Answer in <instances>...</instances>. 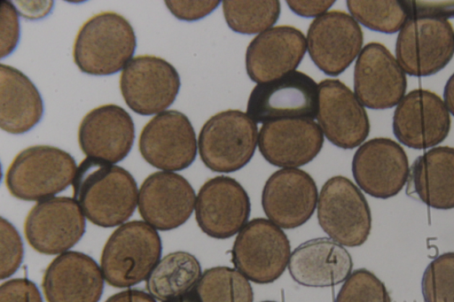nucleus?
Here are the masks:
<instances>
[{
	"label": "nucleus",
	"mask_w": 454,
	"mask_h": 302,
	"mask_svg": "<svg viewBox=\"0 0 454 302\" xmlns=\"http://www.w3.org/2000/svg\"><path fill=\"white\" fill-rule=\"evenodd\" d=\"M72 185L73 198L84 216L99 227L125 223L137 205L134 177L113 163L87 157L78 166Z\"/></svg>",
	"instance_id": "f257e3e1"
},
{
	"label": "nucleus",
	"mask_w": 454,
	"mask_h": 302,
	"mask_svg": "<svg viewBox=\"0 0 454 302\" xmlns=\"http://www.w3.org/2000/svg\"><path fill=\"white\" fill-rule=\"evenodd\" d=\"M137 38L130 23L114 12L90 18L79 29L73 57L80 71L103 76L118 73L132 59Z\"/></svg>",
	"instance_id": "f03ea898"
},
{
	"label": "nucleus",
	"mask_w": 454,
	"mask_h": 302,
	"mask_svg": "<svg viewBox=\"0 0 454 302\" xmlns=\"http://www.w3.org/2000/svg\"><path fill=\"white\" fill-rule=\"evenodd\" d=\"M161 240L155 228L142 221L120 225L105 244L100 268L105 281L128 288L147 279L160 259Z\"/></svg>",
	"instance_id": "7ed1b4c3"
},
{
	"label": "nucleus",
	"mask_w": 454,
	"mask_h": 302,
	"mask_svg": "<svg viewBox=\"0 0 454 302\" xmlns=\"http://www.w3.org/2000/svg\"><path fill=\"white\" fill-rule=\"evenodd\" d=\"M77 170L74 159L50 145L30 146L19 152L5 173V185L16 198L42 201L73 183Z\"/></svg>",
	"instance_id": "20e7f679"
},
{
	"label": "nucleus",
	"mask_w": 454,
	"mask_h": 302,
	"mask_svg": "<svg viewBox=\"0 0 454 302\" xmlns=\"http://www.w3.org/2000/svg\"><path fill=\"white\" fill-rule=\"evenodd\" d=\"M258 128L247 113L227 110L210 117L202 126L198 148L202 162L217 173H231L253 158Z\"/></svg>",
	"instance_id": "39448f33"
},
{
	"label": "nucleus",
	"mask_w": 454,
	"mask_h": 302,
	"mask_svg": "<svg viewBox=\"0 0 454 302\" xmlns=\"http://www.w3.org/2000/svg\"><path fill=\"white\" fill-rule=\"evenodd\" d=\"M291 257L290 242L280 227L264 218L248 221L239 232L231 250L235 268L249 281L265 284L276 281Z\"/></svg>",
	"instance_id": "423d86ee"
},
{
	"label": "nucleus",
	"mask_w": 454,
	"mask_h": 302,
	"mask_svg": "<svg viewBox=\"0 0 454 302\" xmlns=\"http://www.w3.org/2000/svg\"><path fill=\"white\" fill-rule=\"evenodd\" d=\"M317 220L322 229L341 245L355 247L367 240L372 228L369 205L347 177L328 179L318 195Z\"/></svg>",
	"instance_id": "0eeeda50"
},
{
	"label": "nucleus",
	"mask_w": 454,
	"mask_h": 302,
	"mask_svg": "<svg viewBox=\"0 0 454 302\" xmlns=\"http://www.w3.org/2000/svg\"><path fill=\"white\" fill-rule=\"evenodd\" d=\"M454 54V31L442 17L409 18L400 30L395 56L401 67L412 76H429L438 73Z\"/></svg>",
	"instance_id": "6e6552de"
},
{
	"label": "nucleus",
	"mask_w": 454,
	"mask_h": 302,
	"mask_svg": "<svg viewBox=\"0 0 454 302\" xmlns=\"http://www.w3.org/2000/svg\"><path fill=\"white\" fill-rule=\"evenodd\" d=\"M318 112V85L304 73L290 72L258 83L251 91L247 116L255 123L286 119L313 120Z\"/></svg>",
	"instance_id": "1a4fd4ad"
},
{
	"label": "nucleus",
	"mask_w": 454,
	"mask_h": 302,
	"mask_svg": "<svg viewBox=\"0 0 454 302\" xmlns=\"http://www.w3.org/2000/svg\"><path fill=\"white\" fill-rule=\"evenodd\" d=\"M180 85L176 68L167 60L152 55L133 58L120 77L125 103L140 115L164 112L174 103Z\"/></svg>",
	"instance_id": "9d476101"
},
{
	"label": "nucleus",
	"mask_w": 454,
	"mask_h": 302,
	"mask_svg": "<svg viewBox=\"0 0 454 302\" xmlns=\"http://www.w3.org/2000/svg\"><path fill=\"white\" fill-rule=\"evenodd\" d=\"M144 159L162 171L187 168L197 155L194 128L185 114L176 110L160 112L143 128L138 140Z\"/></svg>",
	"instance_id": "9b49d317"
},
{
	"label": "nucleus",
	"mask_w": 454,
	"mask_h": 302,
	"mask_svg": "<svg viewBox=\"0 0 454 302\" xmlns=\"http://www.w3.org/2000/svg\"><path fill=\"white\" fill-rule=\"evenodd\" d=\"M85 227V216L74 198L52 197L32 207L25 220L24 233L34 250L54 255L76 244Z\"/></svg>",
	"instance_id": "f8f14e48"
},
{
	"label": "nucleus",
	"mask_w": 454,
	"mask_h": 302,
	"mask_svg": "<svg viewBox=\"0 0 454 302\" xmlns=\"http://www.w3.org/2000/svg\"><path fill=\"white\" fill-rule=\"evenodd\" d=\"M306 41L309 55L317 68L326 75L337 76L361 52L364 35L351 15L330 11L310 23Z\"/></svg>",
	"instance_id": "ddd939ff"
},
{
	"label": "nucleus",
	"mask_w": 454,
	"mask_h": 302,
	"mask_svg": "<svg viewBox=\"0 0 454 302\" xmlns=\"http://www.w3.org/2000/svg\"><path fill=\"white\" fill-rule=\"evenodd\" d=\"M352 174L368 195L389 198L397 195L410 175L409 160L400 144L389 138H372L355 152Z\"/></svg>",
	"instance_id": "4468645a"
},
{
	"label": "nucleus",
	"mask_w": 454,
	"mask_h": 302,
	"mask_svg": "<svg viewBox=\"0 0 454 302\" xmlns=\"http://www.w3.org/2000/svg\"><path fill=\"white\" fill-rule=\"evenodd\" d=\"M194 210L197 223L205 234L224 239L239 233L248 222L251 204L238 181L218 175L201 186Z\"/></svg>",
	"instance_id": "2eb2a0df"
},
{
	"label": "nucleus",
	"mask_w": 454,
	"mask_h": 302,
	"mask_svg": "<svg viewBox=\"0 0 454 302\" xmlns=\"http://www.w3.org/2000/svg\"><path fill=\"white\" fill-rule=\"evenodd\" d=\"M406 87L404 71L383 44L372 42L362 49L355 65L354 89L364 106L394 107L404 97Z\"/></svg>",
	"instance_id": "dca6fc26"
},
{
	"label": "nucleus",
	"mask_w": 454,
	"mask_h": 302,
	"mask_svg": "<svg viewBox=\"0 0 454 302\" xmlns=\"http://www.w3.org/2000/svg\"><path fill=\"white\" fill-rule=\"evenodd\" d=\"M450 128L444 102L434 92L418 89L398 103L393 116V132L400 143L416 150L442 143Z\"/></svg>",
	"instance_id": "f3484780"
},
{
	"label": "nucleus",
	"mask_w": 454,
	"mask_h": 302,
	"mask_svg": "<svg viewBox=\"0 0 454 302\" xmlns=\"http://www.w3.org/2000/svg\"><path fill=\"white\" fill-rule=\"evenodd\" d=\"M317 119L326 138L342 149L357 147L370 132L364 105L339 80L326 79L319 82Z\"/></svg>",
	"instance_id": "a211bd4d"
},
{
	"label": "nucleus",
	"mask_w": 454,
	"mask_h": 302,
	"mask_svg": "<svg viewBox=\"0 0 454 302\" xmlns=\"http://www.w3.org/2000/svg\"><path fill=\"white\" fill-rule=\"evenodd\" d=\"M196 195L182 175L159 171L147 176L138 191L137 208L144 221L156 230H170L192 215Z\"/></svg>",
	"instance_id": "6ab92c4d"
},
{
	"label": "nucleus",
	"mask_w": 454,
	"mask_h": 302,
	"mask_svg": "<svg viewBox=\"0 0 454 302\" xmlns=\"http://www.w3.org/2000/svg\"><path fill=\"white\" fill-rule=\"evenodd\" d=\"M315 181L299 168H282L266 181L262 205L270 221L281 228L292 229L304 224L317 206Z\"/></svg>",
	"instance_id": "aec40b11"
},
{
	"label": "nucleus",
	"mask_w": 454,
	"mask_h": 302,
	"mask_svg": "<svg viewBox=\"0 0 454 302\" xmlns=\"http://www.w3.org/2000/svg\"><path fill=\"white\" fill-rule=\"evenodd\" d=\"M324 144V133L314 120L286 119L264 123L258 147L271 165L296 168L313 160Z\"/></svg>",
	"instance_id": "412c9836"
},
{
	"label": "nucleus",
	"mask_w": 454,
	"mask_h": 302,
	"mask_svg": "<svg viewBox=\"0 0 454 302\" xmlns=\"http://www.w3.org/2000/svg\"><path fill=\"white\" fill-rule=\"evenodd\" d=\"M135 139V125L122 107L103 105L90 111L78 128V142L88 157L115 164L127 157Z\"/></svg>",
	"instance_id": "4be33fe9"
},
{
	"label": "nucleus",
	"mask_w": 454,
	"mask_h": 302,
	"mask_svg": "<svg viewBox=\"0 0 454 302\" xmlns=\"http://www.w3.org/2000/svg\"><path fill=\"white\" fill-rule=\"evenodd\" d=\"M307 49L303 33L291 26L273 27L257 35L246 51V69L258 83L279 78L301 62Z\"/></svg>",
	"instance_id": "5701e85b"
},
{
	"label": "nucleus",
	"mask_w": 454,
	"mask_h": 302,
	"mask_svg": "<svg viewBox=\"0 0 454 302\" xmlns=\"http://www.w3.org/2000/svg\"><path fill=\"white\" fill-rule=\"evenodd\" d=\"M104 281L101 268L92 258L68 251L49 264L42 287L47 302H98Z\"/></svg>",
	"instance_id": "b1692460"
},
{
	"label": "nucleus",
	"mask_w": 454,
	"mask_h": 302,
	"mask_svg": "<svg viewBox=\"0 0 454 302\" xmlns=\"http://www.w3.org/2000/svg\"><path fill=\"white\" fill-rule=\"evenodd\" d=\"M353 261L349 252L327 237L310 239L291 253L288 269L293 279L308 287L337 285L350 275Z\"/></svg>",
	"instance_id": "393cba45"
},
{
	"label": "nucleus",
	"mask_w": 454,
	"mask_h": 302,
	"mask_svg": "<svg viewBox=\"0 0 454 302\" xmlns=\"http://www.w3.org/2000/svg\"><path fill=\"white\" fill-rule=\"evenodd\" d=\"M407 192L432 208H454V148L434 147L418 157L410 170Z\"/></svg>",
	"instance_id": "a878e982"
},
{
	"label": "nucleus",
	"mask_w": 454,
	"mask_h": 302,
	"mask_svg": "<svg viewBox=\"0 0 454 302\" xmlns=\"http://www.w3.org/2000/svg\"><path fill=\"white\" fill-rule=\"evenodd\" d=\"M43 114L42 97L31 80L17 68L0 65V127L10 134H23Z\"/></svg>",
	"instance_id": "bb28decb"
},
{
	"label": "nucleus",
	"mask_w": 454,
	"mask_h": 302,
	"mask_svg": "<svg viewBox=\"0 0 454 302\" xmlns=\"http://www.w3.org/2000/svg\"><path fill=\"white\" fill-rule=\"evenodd\" d=\"M201 275L195 256L187 252H173L159 260L145 280V287L155 299L164 301L192 290Z\"/></svg>",
	"instance_id": "cd10ccee"
},
{
	"label": "nucleus",
	"mask_w": 454,
	"mask_h": 302,
	"mask_svg": "<svg viewBox=\"0 0 454 302\" xmlns=\"http://www.w3.org/2000/svg\"><path fill=\"white\" fill-rule=\"evenodd\" d=\"M202 302H253L248 279L236 268L215 267L206 269L193 288Z\"/></svg>",
	"instance_id": "c85d7f7f"
},
{
	"label": "nucleus",
	"mask_w": 454,
	"mask_h": 302,
	"mask_svg": "<svg viewBox=\"0 0 454 302\" xmlns=\"http://www.w3.org/2000/svg\"><path fill=\"white\" fill-rule=\"evenodd\" d=\"M280 2L223 1V11L229 27L236 33L254 35L262 33L278 21Z\"/></svg>",
	"instance_id": "c756f323"
},
{
	"label": "nucleus",
	"mask_w": 454,
	"mask_h": 302,
	"mask_svg": "<svg viewBox=\"0 0 454 302\" xmlns=\"http://www.w3.org/2000/svg\"><path fill=\"white\" fill-rule=\"evenodd\" d=\"M351 16L365 27L385 34L402 29L410 16L406 4L400 1H347Z\"/></svg>",
	"instance_id": "7c9ffc66"
},
{
	"label": "nucleus",
	"mask_w": 454,
	"mask_h": 302,
	"mask_svg": "<svg viewBox=\"0 0 454 302\" xmlns=\"http://www.w3.org/2000/svg\"><path fill=\"white\" fill-rule=\"evenodd\" d=\"M421 290L426 302H454V252L442 253L428 264Z\"/></svg>",
	"instance_id": "2f4dec72"
},
{
	"label": "nucleus",
	"mask_w": 454,
	"mask_h": 302,
	"mask_svg": "<svg viewBox=\"0 0 454 302\" xmlns=\"http://www.w3.org/2000/svg\"><path fill=\"white\" fill-rule=\"evenodd\" d=\"M334 302H391L385 284L371 271H353L341 286Z\"/></svg>",
	"instance_id": "473e14b6"
},
{
	"label": "nucleus",
	"mask_w": 454,
	"mask_h": 302,
	"mask_svg": "<svg viewBox=\"0 0 454 302\" xmlns=\"http://www.w3.org/2000/svg\"><path fill=\"white\" fill-rule=\"evenodd\" d=\"M24 247L20 233L6 219L0 220V278L12 275L20 267Z\"/></svg>",
	"instance_id": "72a5a7b5"
},
{
	"label": "nucleus",
	"mask_w": 454,
	"mask_h": 302,
	"mask_svg": "<svg viewBox=\"0 0 454 302\" xmlns=\"http://www.w3.org/2000/svg\"><path fill=\"white\" fill-rule=\"evenodd\" d=\"M0 58L10 55L20 40L18 10L10 1L0 3Z\"/></svg>",
	"instance_id": "f704fd0d"
},
{
	"label": "nucleus",
	"mask_w": 454,
	"mask_h": 302,
	"mask_svg": "<svg viewBox=\"0 0 454 302\" xmlns=\"http://www.w3.org/2000/svg\"><path fill=\"white\" fill-rule=\"evenodd\" d=\"M0 302H43L36 285L27 278H14L0 286Z\"/></svg>",
	"instance_id": "c9c22d12"
},
{
	"label": "nucleus",
	"mask_w": 454,
	"mask_h": 302,
	"mask_svg": "<svg viewBox=\"0 0 454 302\" xmlns=\"http://www.w3.org/2000/svg\"><path fill=\"white\" fill-rule=\"evenodd\" d=\"M165 4L178 19L194 21L211 13L220 1H166Z\"/></svg>",
	"instance_id": "e433bc0d"
},
{
	"label": "nucleus",
	"mask_w": 454,
	"mask_h": 302,
	"mask_svg": "<svg viewBox=\"0 0 454 302\" xmlns=\"http://www.w3.org/2000/svg\"><path fill=\"white\" fill-rule=\"evenodd\" d=\"M334 4V1H286L288 7L297 15L304 18H317Z\"/></svg>",
	"instance_id": "4c0bfd02"
},
{
	"label": "nucleus",
	"mask_w": 454,
	"mask_h": 302,
	"mask_svg": "<svg viewBox=\"0 0 454 302\" xmlns=\"http://www.w3.org/2000/svg\"><path fill=\"white\" fill-rule=\"evenodd\" d=\"M18 12L30 19H39L48 14L52 8V1H16Z\"/></svg>",
	"instance_id": "58836bf2"
},
{
	"label": "nucleus",
	"mask_w": 454,
	"mask_h": 302,
	"mask_svg": "<svg viewBox=\"0 0 454 302\" xmlns=\"http://www.w3.org/2000/svg\"><path fill=\"white\" fill-rule=\"evenodd\" d=\"M105 302H156V300L144 290L129 289L112 295Z\"/></svg>",
	"instance_id": "ea45409f"
},
{
	"label": "nucleus",
	"mask_w": 454,
	"mask_h": 302,
	"mask_svg": "<svg viewBox=\"0 0 454 302\" xmlns=\"http://www.w3.org/2000/svg\"><path fill=\"white\" fill-rule=\"evenodd\" d=\"M443 98L448 111L454 116V74H452L445 84Z\"/></svg>",
	"instance_id": "a19ab883"
},
{
	"label": "nucleus",
	"mask_w": 454,
	"mask_h": 302,
	"mask_svg": "<svg viewBox=\"0 0 454 302\" xmlns=\"http://www.w3.org/2000/svg\"><path fill=\"white\" fill-rule=\"evenodd\" d=\"M161 302H202L194 289L182 295L166 299Z\"/></svg>",
	"instance_id": "79ce46f5"
},
{
	"label": "nucleus",
	"mask_w": 454,
	"mask_h": 302,
	"mask_svg": "<svg viewBox=\"0 0 454 302\" xmlns=\"http://www.w3.org/2000/svg\"><path fill=\"white\" fill-rule=\"evenodd\" d=\"M262 302H276V301L266 300V301H262Z\"/></svg>",
	"instance_id": "37998d69"
}]
</instances>
